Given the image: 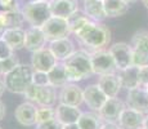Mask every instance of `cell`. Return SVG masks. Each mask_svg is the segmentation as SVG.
I'll use <instances>...</instances> for the list:
<instances>
[{
    "instance_id": "c3c4849f",
    "label": "cell",
    "mask_w": 148,
    "mask_h": 129,
    "mask_svg": "<svg viewBox=\"0 0 148 129\" xmlns=\"http://www.w3.org/2000/svg\"><path fill=\"white\" fill-rule=\"evenodd\" d=\"M0 129H1V127H0Z\"/></svg>"
},
{
    "instance_id": "9c48e42d",
    "label": "cell",
    "mask_w": 148,
    "mask_h": 129,
    "mask_svg": "<svg viewBox=\"0 0 148 129\" xmlns=\"http://www.w3.org/2000/svg\"><path fill=\"white\" fill-rule=\"evenodd\" d=\"M110 53L113 57L115 65L117 67V71L125 70V68L133 66V50L130 44L127 43H116L110 48Z\"/></svg>"
},
{
    "instance_id": "8fae6325",
    "label": "cell",
    "mask_w": 148,
    "mask_h": 129,
    "mask_svg": "<svg viewBox=\"0 0 148 129\" xmlns=\"http://www.w3.org/2000/svg\"><path fill=\"white\" fill-rule=\"evenodd\" d=\"M125 110V105L122 101L117 97L113 98H108L106 103L103 105V107L98 111L101 119L103 120V123H116L120 119V115L122 111Z\"/></svg>"
},
{
    "instance_id": "1f68e13d",
    "label": "cell",
    "mask_w": 148,
    "mask_h": 129,
    "mask_svg": "<svg viewBox=\"0 0 148 129\" xmlns=\"http://www.w3.org/2000/svg\"><path fill=\"white\" fill-rule=\"evenodd\" d=\"M32 83L35 85H38V87L50 85L49 84V77H48V72H42V71H35V70H34Z\"/></svg>"
},
{
    "instance_id": "3957f363",
    "label": "cell",
    "mask_w": 148,
    "mask_h": 129,
    "mask_svg": "<svg viewBox=\"0 0 148 129\" xmlns=\"http://www.w3.org/2000/svg\"><path fill=\"white\" fill-rule=\"evenodd\" d=\"M34 68L31 65H18L9 74L4 75L5 88L16 94H25L32 83Z\"/></svg>"
},
{
    "instance_id": "e575fe53",
    "label": "cell",
    "mask_w": 148,
    "mask_h": 129,
    "mask_svg": "<svg viewBox=\"0 0 148 129\" xmlns=\"http://www.w3.org/2000/svg\"><path fill=\"white\" fill-rule=\"evenodd\" d=\"M17 0H0V9L8 12V10H18Z\"/></svg>"
},
{
    "instance_id": "603a6c76",
    "label": "cell",
    "mask_w": 148,
    "mask_h": 129,
    "mask_svg": "<svg viewBox=\"0 0 148 129\" xmlns=\"http://www.w3.org/2000/svg\"><path fill=\"white\" fill-rule=\"evenodd\" d=\"M1 38L9 44L13 50H19L25 48V40H26V30L22 27L7 28L1 34Z\"/></svg>"
},
{
    "instance_id": "d6a6232c",
    "label": "cell",
    "mask_w": 148,
    "mask_h": 129,
    "mask_svg": "<svg viewBox=\"0 0 148 129\" xmlns=\"http://www.w3.org/2000/svg\"><path fill=\"white\" fill-rule=\"evenodd\" d=\"M14 56V50L9 47L7 41L0 36V61H4V59L9 58V57Z\"/></svg>"
},
{
    "instance_id": "8d00e7d4",
    "label": "cell",
    "mask_w": 148,
    "mask_h": 129,
    "mask_svg": "<svg viewBox=\"0 0 148 129\" xmlns=\"http://www.w3.org/2000/svg\"><path fill=\"white\" fill-rule=\"evenodd\" d=\"M7 19H5V14L3 10H0V34H3L7 30Z\"/></svg>"
},
{
    "instance_id": "74e56055",
    "label": "cell",
    "mask_w": 148,
    "mask_h": 129,
    "mask_svg": "<svg viewBox=\"0 0 148 129\" xmlns=\"http://www.w3.org/2000/svg\"><path fill=\"white\" fill-rule=\"evenodd\" d=\"M101 129H121V128H120V125L116 124V123H103Z\"/></svg>"
},
{
    "instance_id": "7402d4cb",
    "label": "cell",
    "mask_w": 148,
    "mask_h": 129,
    "mask_svg": "<svg viewBox=\"0 0 148 129\" xmlns=\"http://www.w3.org/2000/svg\"><path fill=\"white\" fill-rule=\"evenodd\" d=\"M117 75L120 77L122 88H126L127 90L139 88V85H140V67H138V66L133 65L125 70L119 71Z\"/></svg>"
},
{
    "instance_id": "f546056e",
    "label": "cell",
    "mask_w": 148,
    "mask_h": 129,
    "mask_svg": "<svg viewBox=\"0 0 148 129\" xmlns=\"http://www.w3.org/2000/svg\"><path fill=\"white\" fill-rule=\"evenodd\" d=\"M52 119H56V108L48 106H39L36 108V125Z\"/></svg>"
},
{
    "instance_id": "ab89813d",
    "label": "cell",
    "mask_w": 148,
    "mask_h": 129,
    "mask_svg": "<svg viewBox=\"0 0 148 129\" xmlns=\"http://www.w3.org/2000/svg\"><path fill=\"white\" fill-rule=\"evenodd\" d=\"M4 116H5V105L0 101V120L4 119Z\"/></svg>"
},
{
    "instance_id": "7dc6e473",
    "label": "cell",
    "mask_w": 148,
    "mask_h": 129,
    "mask_svg": "<svg viewBox=\"0 0 148 129\" xmlns=\"http://www.w3.org/2000/svg\"><path fill=\"white\" fill-rule=\"evenodd\" d=\"M0 75H1V72H0Z\"/></svg>"
},
{
    "instance_id": "4316f807",
    "label": "cell",
    "mask_w": 148,
    "mask_h": 129,
    "mask_svg": "<svg viewBox=\"0 0 148 129\" xmlns=\"http://www.w3.org/2000/svg\"><path fill=\"white\" fill-rule=\"evenodd\" d=\"M80 129H101L103 125V120L101 119L99 114L95 112H82L77 121Z\"/></svg>"
},
{
    "instance_id": "b9f144b4",
    "label": "cell",
    "mask_w": 148,
    "mask_h": 129,
    "mask_svg": "<svg viewBox=\"0 0 148 129\" xmlns=\"http://www.w3.org/2000/svg\"><path fill=\"white\" fill-rule=\"evenodd\" d=\"M143 127L148 129V114L146 115V117H144V123H143Z\"/></svg>"
},
{
    "instance_id": "83f0119b",
    "label": "cell",
    "mask_w": 148,
    "mask_h": 129,
    "mask_svg": "<svg viewBox=\"0 0 148 129\" xmlns=\"http://www.w3.org/2000/svg\"><path fill=\"white\" fill-rule=\"evenodd\" d=\"M67 21H68V25H70V28H71V34H76V32H79L86 23H89L92 19H90L88 16H85L84 12H80V10H79V12H76L75 14H72Z\"/></svg>"
},
{
    "instance_id": "836d02e7",
    "label": "cell",
    "mask_w": 148,
    "mask_h": 129,
    "mask_svg": "<svg viewBox=\"0 0 148 129\" xmlns=\"http://www.w3.org/2000/svg\"><path fill=\"white\" fill-rule=\"evenodd\" d=\"M62 128H63V125L57 119H52L49 121H45L36 125V129H62Z\"/></svg>"
},
{
    "instance_id": "f6af8a7d",
    "label": "cell",
    "mask_w": 148,
    "mask_h": 129,
    "mask_svg": "<svg viewBox=\"0 0 148 129\" xmlns=\"http://www.w3.org/2000/svg\"><path fill=\"white\" fill-rule=\"evenodd\" d=\"M38 1H47V3H50L52 0H38Z\"/></svg>"
},
{
    "instance_id": "4dcf8cb0",
    "label": "cell",
    "mask_w": 148,
    "mask_h": 129,
    "mask_svg": "<svg viewBox=\"0 0 148 129\" xmlns=\"http://www.w3.org/2000/svg\"><path fill=\"white\" fill-rule=\"evenodd\" d=\"M19 63H18V59H17L16 56H12L9 57V58L4 59V61H0V72H1V75H7V74H9L12 70L17 67Z\"/></svg>"
},
{
    "instance_id": "2e32d148",
    "label": "cell",
    "mask_w": 148,
    "mask_h": 129,
    "mask_svg": "<svg viewBox=\"0 0 148 129\" xmlns=\"http://www.w3.org/2000/svg\"><path fill=\"white\" fill-rule=\"evenodd\" d=\"M81 115H82L81 110L79 107H76V106L59 103L56 107V119L58 120L62 125L76 124Z\"/></svg>"
},
{
    "instance_id": "6da1fadb",
    "label": "cell",
    "mask_w": 148,
    "mask_h": 129,
    "mask_svg": "<svg viewBox=\"0 0 148 129\" xmlns=\"http://www.w3.org/2000/svg\"><path fill=\"white\" fill-rule=\"evenodd\" d=\"M75 35L79 41L84 45L85 50L89 53L104 49V47H107L108 43L111 41L110 28L101 22L94 21H90L89 23H86Z\"/></svg>"
},
{
    "instance_id": "ffe728a7",
    "label": "cell",
    "mask_w": 148,
    "mask_h": 129,
    "mask_svg": "<svg viewBox=\"0 0 148 129\" xmlns=\"http://www.w3.org/2000/svg\"><path fill=\"white\" fill-rule=\"evenodd\" d=\"M49 48L58 61H64L75 52V44L70 38L58 39L49 43Z\"/></svg>"
},
{
    "instance_id": "f907efd6",
    "label": "cell",
    "mask_w": 148,
    "mask_h": 129,
    "mask_svg": "<svg viewBox=\"0 0 148 129\" xmlns=\"http://www.w3.org/2000/svg\"><path fill=\"white\" fill-rule=\"evenodd\" d=\"M147 90H148V89H147Z\"/></svg>"
},
{
    "instance_id": "e0dca14e",
    "label": "cell",
    "mask_w": 148,
    "mask_h": 129,
    "mask_svg": "<svg viewBox=\"0 0 148 129\" xmlns=\"http://www.w3.org/2000/svg\"><path fill=\"white\" fill-rule=\"evenodd\" d=\"M84 102V90L75 84H67L62 88L59 93V103L70 106H79Z\"/></svg>"
},
{
    "instance_id": "7bdbcfd3",
    "label": "cell",
    "mask_w": 148,
    "mask_h": 129,
    "mask_svg": "<svg viewBox=\"0 0 148 129\" xmlns=\"http://www.w3.org/2000/svg\"><path fill=\"white\" fill-rule=\"evenodd\" d=\"M140 1L143 3V5H144V7L148 8V0H140Z\"/></svg>"
},
{
    "instance_id": "7c38bea8",
    "label": "cell",
    "mask_w": 148,
    "mask_h": 129,
    "mask_svg": "<svg viewBox=\"0 0 148 129\" xmlns=\"http://www.w3.org/2000/svg\"><path fill=\"white\" fill-rule=\"evenodd\" d=\"M127 107L147 115L148 114V90L144 88H135L127 90Z\"/></svg>"
},
{
    "instance_id": "7a4b0ae2",
    "label": "cell",
    "mask_w": 148,
    "mask_h": 129,
    "mask_svg": "<svg viewBox=\"0 0 148 129\" xmlns=\"http://www.w3.org/2000/svg\"><path fill=\"white\" fill-rule=\"evenodd\" d=\"M63 65L70 83L80 81V80L86 79L94 74L92 67L90 53L85 49L75 50L67 59H64Z\"/></svg>"
},
{
    "instance_id": "9a60e30c",
    "label": "cell",
    "mask_w": 148,
    "mask_h": 129,
    "mask_svg": "<svg viewBox=\"0 0 148 129\" xmlns=\"http://www.w3.org/2000/svg\"><path fill=\"white\" fill-rule=\"evenodd\" d=\"M144 117H146L144 114L133 110V108L125 107L117 123L121 129H140L143 128Z\"/></svg>"
},
{
    "instance_id": "4fadbf2b",
    "label": "cell",
    "mask_w": 148,
    "mask_h": 129,
    "mask_svg": "<svg viewBox=\"0 0 148 129\" xmlns=\"http://www.w3.org/2000/svg\"><path fill=\"white\" fill-rule=\"evenodd\" d=\"M107 99H108V97L103 93V90L99 88L98 84L89 85V87H86L84 89V102L93 111L101 110Z\"/></svg>"
},
{
    "instance_id": "bcb514c9",
    "label": "cell",
    "mask_w": 148,
    "mask_h": 129,
    "mask_svg": "<svg viewBox=\"0 0 148 129\" xmlns=\"http://www.w3.org/2000/svg\"><path fill=\"white\" fill-rule=\"evenodd\" d=\"M140 129H147V128H144V127H143V128H140Z\"/></svg>"
},
{
    "instance_id": "5bb4252c",
    "label": "cell",
    "mask_w": 148,
    "mask_h": 129,
    "mask_svg": "<svg viewBox=\"0 0 148 129\" xmlns=\"http://www.w3.org/2000/svg\"><path fill=\"white\" fill-rule=\"evenodd\" d=\"M50 13L54 17H62L68 19L72 14L79 12L77 0H52L49 3Z\"/></svg>"
},
{
    "instance_id": "681fc988",
    "label": "cell",
    "mask_w": 148,
    "mask_h": 129,
    "mask_svg": "<svg viewBox=\"0 0 148 129\" xmlns=\"http://www.w3.org/2000/svg\"><path fill=\"white\" fill-rule=\"evenodd\" d=\"M102 1H103V0H102Z\"/></svg>"
},
{
    "instance_id": "ba28073f",
    "label": "cell",
    "mask_w": 148,
    "mask_h": 129,
    "mask_svg": "<svg viewBox=\"0 0 148 129\" xmlns=\"http://www.w3.org/2000/svg\"><path fill=\"white\" fill-rule=\"evenodd\" d=\"M90 58H92V67L93 72L95 75H107V74H116L117 67L115 65L113 57L111 56L110 50L101 49L90 53Z\"/></svg>"
},
{
    "instance_id": "ac0fdd59",
    "label": "cell",
    "mask_w": 148,
    "mask_h": 129,
    "mask_svg": "<svg viewBox=\"0 0 148 129\" xmlns=\"http://www.w3.org/2000/svg\"><path fill=\"white\" fill-rule=\"evenodd\" d=\"M36 106L32 102H23L16 108L14 116L19 124L25 127H32L36 125Z\"/></svg>"
},
{
    "instance_id": "60d3db41",
    "label": "cell",
    "mask_w": 148,
    "mask_h": 129,
    "mask_svg": "<svg viewBox=\"0 0 148 129\" xmlns=\"http://www.w3.org/2000/svg\"><path fill=\"white\" fill-rule=\"evenodd\" d=\"M62 129H80L77 125V123L76 124H68V125H63V128Z\"/></svg>"
},
{
    "instance_id": "d4e9b609",
    "label": "cell",
    "mask_w": 148,
    "mask_h": 129,
    "mask_svg": "<svg viewBox=\"0 0 148 129\" xmlns=\"http://www.w3.org/2000/svg\"><path fill=\"white\" fill-rule=\"evenodd\" d=\"M107 18L122 17L129 12V4L124 0H103Z\"/></svg>"
},
{
    "instance_id": "277c9868",
    "label": "cell",
    "mask_w": 148,
    "mask_h": 129,
    "mask_svg": "<svg viewBox=\"0 0 148 129\" xmlns=\"http://www.w3.org/2000/svg\"><path fill=\"white\" fill-rule=\"evenodd\" d=\"M25 21L32 27H42L47 21L52 17L49 3L31 0L25 4L21 9Z\"/></svg>"
},
{
    "instance_id": "d6986e66",
    "label": "cell",
    "mask_w": 148,
    "mask_h": 129,
    "mask_svg": "<svg viewBox=\"0 0 148 129\" xmlns=\"http://www.w3.org/2000/svg\"><path fill=\"white\" fill-rule=\"evenodd\" d=\"M47 38L42 32L41 27H30L26 30V40H25V48L30 52H36L45 48Z\"/></svg>"
},
{
    "instance_id": "ee69618b",
    "label": "cell",
    "mask_w": 148,
    "mask_h": 129,
    "mask_svg": "<svg viewBox=\"0 0 148 129\" xmlns=\"http://www.w3.org/2000/svg\"><path fill=\"white\" fill-rule=\"evenodd\" d=\"M124 1H126L127 4H130V3H134V1H136V0H124Z\"/></svg>"
},
{
    "instance_id": "f35d334b",
    "label": "cell",
    "mask_w": 148,
    "mask_h": 129,
    "mask_svg": "<svg viewBox=\"0 0 148 129\" xmlns=\"http://www.w3.org/2000/svg\"><path fill=\"white\" fill-rule=\"evenodd\" d=\"M7 89L5 88V81H4V77H1V75H0V97L4 94V90Z\"/></svg>"
},
{
    "instance_id": "f1b7e54d",
    "label": "cell",
    "mask_w": 148,
    "mask_h": 129,
    "mask_svg": "<svg viewBox=\"0 0 148 129\" xmlns=\"http://www.w3.org/2000/svg\"><path fill=\"white\" fill-rule=\"evenodd\" d=\"M4 12V10H3ZM5 14V19H7V27L8 28H14V27H22L25 21L23 14L21 10H8L4 12Z\"/></svg>"
},
{
    "instance_id": "30bf717a",
    "label": "cell",
    "mask_w": 148,
    "mask_h": 129,
    "mask_svg": "<svg viewBox=\"0 0 148 129\" xmlns=\"http://www.w3.org/2000/svg\"><path fill=\"white\" fill-rule=\"evenodd\" d=\"M57 63H58V59L56 58V56L49 48H42L40 50L34 52L31 57V66L35 71L49 72Z\"/></svg>"
},
{
    "instance_id": "5b68a950",
    "label": "cell",
    "mask_w": 148,
    "mask_h": 129,
    "mask_svg": "<svg viewBox=\"0 0 148 129\" xmlns=\"http://www.w3.org/2000/svg\"><path fill=\"white\" fill-rule=\"evenodd\" d=\"M130 47L133 50V65L148 67V31H136L132 38Z\"/></svg>"
},
{
    "instance_id": "44dd1931",
    "label": "cell",
    "mask_w": 148,
    "mask_h": 129,
    "mask_svg": "<svg viewBox=\"0 0 148 129\" xmlns=\"http://www.w3.org/2000/svg\"><path fill=\"white\" fill-rule=\"evenodd\" d=\"M98 85L108 98L117 97L119 92H120V89L122 88L120 77H119L117 74H107V75H102L98 80Z\"/></svg>"
},
{
    "instance_id": "52a82bcc",
    "label": "cell",
    "mask_w": 148,
    "mask_h": 129,
    "mask_svg": "<svg viewBox=\"0 0 148 129\" xmlns=\"http://www.w3.org/2000/svg\"><path fill=\"white\" fill-rule=\"evenodd\" d=\"M42 32H44L47 41H54L58 39L68 38L71 34V28L68 25V21L62 17H54L52 16L47 21V23L42 26Z\"/></svg>"
},
{
    "instance_id": "cb8c5ba5",
    "label": "cell",
    "mask_w": 148,
    "mask_h": 129,
    "mask_svg": "<svg viewBox=\"0 0 148 129\" xmlns=\"http://www.w3.org/2000/svg\"><path fill=\"white\" fill-rule=\"evenodd\" d=\"M84 13L94 22H102L107 18L102 0H84Z\"/></svg>"
},
{
    "instance_id": "d590c367",
    "label": "cell",
    "mask_w": 148,
    "mask_h": 129,
    "mask_svg": "<svg viewBox=\"0 0 148 129\" xmlns=\"http://www.w3.org/2000/svg\"><path fill=\"white\" fill-rule=\"evenodd\" d=\"M140 88L148 89V67H140Z\"/></svg>"
},
{
    "instance_id": "8992f818",
    "label": "cell",
    "mask_w": 148,
    "mask_h": 129,
    "mask_svg": "<svg viewBox=\"0 0 148 129\" xmlns=\"http://www.w3.org/2000/svg\"><path fill=\"white\" fill-rule=\"evenodd\" d=\"M28 102L38 103L39 106H48L53 107L57 102V92L56 88L52 85H44V87H38L32 84L23 94Z\"/></svg>"
},
{
    "instance_id": "484cf974",
    "label": "cell",
    "mask_w": 148,
    "mask_h": 129,
    "mask_svg": "<svg viewBox=\"0 0 148 129\" xmlns=\"http://www.w3.org/2000/svg\"><path fill=\"white\" fill-rule=\"evenodd\" d=\"M48 77H49V84L54 88H59V87L63 88L64 85L68 84V79L63 63H57L48 72Z\"/></svg>"
}]
</instances>
